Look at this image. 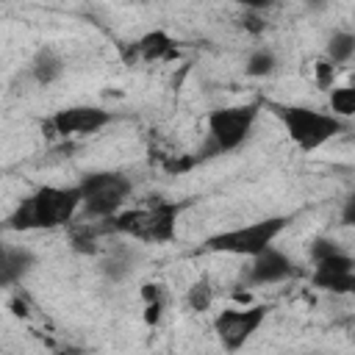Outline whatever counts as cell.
I'll return each instance as SVG.
<instances>
[{"label": "cell", "mask_w": 355, "mask_h": 355, "mask_svg": "<svg viewBox=\"0 0 355 355\" xmlns=\"http://www.w3.org/2000/svg\"><path fill=\"white\" fill-rule=\"evenodd\" d=\"M80 208L78 186H39L33 194L17 202L6 225L11 230H55L67 227Z\"/></svg>", "instance_id": "obj_1"}, {"label": "cell", "mask_w": 355, "mask_h": 355, "mask_svg": "<svg viewBox=\"0 0 355 355\" xmlns=\"http://www.w3.org/2000/svg\"><path fill=\"white\" fill-rule=\"evenodd\" d=\"M178 216H180V205L178 202H150L144 208H128V211H116L108 222V230L130 236L136 241H147V244H169L178 233Z\"/></svg>", "instance_id": "obj_2"}, {"label": "cell", "mask_w": 355, "mask_h": 355, "mask_svg": "<svg viewBox=\"0 0 355 355\" xmlns=\"http://www.w3.org/2000/svg\"><path fill=\"white\" fill-rule=\"evenodd\" d=\"M78 191H80V208H83L86 219L105 222L125 205V200L133 191V183L122 172L100 169V172L83 175L78 183Z\"/></svg>", "instance_id": "obj_3"}, {"label": "cell", "mask_w": 355, "mask_h": 355, "mask_svg": "<svg viewBox=\"0 0 355 355\" xmlns=\"http://www.w3.org/2000/svg\"><path fill=\"white\" fill-rule=\"evenodd\" d=\"M277 116L288 133V139L302 150H319L324 141L338 136L344 130V119L327 111H316L308 105H277Z\"/></svg>", "instance_id": "obj_4"}, {"label": "cell", "mask_w": 355, "mask_h": 355, "mask_svg": "<svg viewBox=\"0 0 355 355\" xmlns=\"http://www.w3.org/2000/svg\"><path fill=\"white\" fill-rule=\"evenodd\" d=\"M258 103H241V105H225L211 111L208 116V139H205V155H222L233 153L247 141L252 133V125L258 119Z\"/></svg>", "instance_id": "obj_5"}, {"label": "cell", "mask_w": 355, "mask_h": 355, "mask_svg": "<svg viewBox=\"0 0 355 355\" xmlns=\"http://www.w3.org/2000/svg\"><path fill=\"white\" fill-rule=\"evenodd\" d=\"M288 225L286 216H266L250 225H239L222 233H214L205 239V247L211 252H227V255H258L261 250H266L269 244H275V239L283 233V227Z\"/></svg>", "instance_id": "obj_6"}, {"label": "cell", "mask_w": 355, "mask_h": 355, "mask_svg": "<svg viewBox=\"0 0 355 355\" xmlns=\"http://www.w3.org/2000/svg\"><path fill=\"white\" fill-rule=\"evenodd\" d=\"M311 258H313V272H311V283L322 291H333V294H352L355 291V261L349 252H344L338 244L319 239L311 247Z\"/></svg>", "instance_id": "obj_7"}, {"label": "cell", "mask_w": 355, "mask_h": 355, "mask_svg": "<svg viewBox=\"0 0 355 355\" xmlns=\"http://www.w3.org/2000/svg\"><path fill=\"white\" fill-rule=\"evenodd\" d=\"M269 308L266 305H250V308H225L222 313H216L214 319V333L219 338V344L227 352L241 349L266 322Z\"/></svg>", "instance_id": "obj_8"}, {"label": "cell", "mask_w": 355, "mask_h": 355, "mask_svg": "<svg viewBox=\"0 0 355 355\" xmlns=\"http://www.w3.org/2000/svg\"><path fill=\"white\" fill-rule=\"evenodd\" d=\"M111 122V111L100 105H67L53 114L50 128L55 136H89Z\"/></svg>", "instance_id": "obj_9"}, {"label": "cell", "mask_w": 355, "mask_h": 355, "mask_svg": "<svg viewBox=\"0 0 355 355\" xmlns=\"http://www.w3.org/2000/svg\"><path fill=\"white\" fill-rule=\"evenodd\" d=\"M297 272L294 261L277 250L275 244H269L266 250H261L258 255H252V266H250V283L252 286H272V283H283Z\"/></svg>", "instance_id": "obj_10"}, {"label": "cell", "mask_w": 355, "mask_h": 355, "mask_svg": "<svg viewBox=\"0 0 355 355\" xmlns=\"http://www.w3.org/2000/svg\"><path fill=\"white\" fill-rule=\"evenodd\" d=\"M33 263H36V255L28 247L0 241V288L19 283L33 269Z\"/></svg>", "instance_id": "obj_11"}, {"label": "cell", "mask_w": 355, "mask_h": 355, "mask_svg": "<svg viewBox=\"0 0 355 355\" xmlns=\"http://www.w3.org/2000/svg\"><path fill=\"white\" fill-rule=\"evenodd\" d=\"M31 78L39 83V86H53L61 75H64V69H67V64H64V58H61V53L55 50V47H42L33 58H31Z\"/></svg>", "instance_id": "obj_12"}, {"label": "cell", "mask_w": 355, "mask_h": 355, "mask_svg": "<svg viewBox=\"0 0 355 355\" xmlns=\"http://www.w3.org/2000/svg\"><path fill=\"white\" fill-rule=\"evenodd\" d=\"M136 53L141 55V61H164L175 55V42L164 31H150L136 42Z\"/></svg>", "instance_id": "obj_13"}, {"label": "cell", "mask_w": 355, "mask_h": 355, "mask_svg": "<svg viewBox=\"0 0 355 355\" xmlns=\"http://www.w3.org/2000/svg\"><path fill=\"white\" fill-rule=\"evenodd\" d=\"M355 53V36L349 31H336L327 42V61L336 67V64H347Z\"/></svg>", "instance_id": "obj_14"}, {"label": "cell", "mask_w": 355, "mask_h": 355, "mask_svg": "<svg viewBox=\"0 0 355 355\" xmlns=\"http://www.w3.org/2000/svg\"><path fill=\"white\" fill-rule=\"evenodd\" d=\"M275 67H277L275 53L266 50V47H258V50H252V53L247 55V67H244V72H247L250 78H266V75L275 72Z\"/></svg>", "instance_id": "obj_15"}, {"label": "cell", "mask_w": 355, "mask_h": 355, "mask_svg": "<svg viewBox=\"0 0 355 355\" xmlns=\"http://www.w3.org/2000/svg\"><path fill=\"white\" fill-rule=\"evenodd\" d=\"M186 302H189V308L197 311V313L208 311V308L214 305V286H211L205 277L194 280V283L189 286V291H186Z\"/></svg>", "instance_id": "obj_16"}, {"label": "cell", "mask_w": 355, "mask_h": 355, "mask_svg": "<svg viewBox=\"0 0 355 355\" xmlns=\"http://www.w3.org/2000/svg\"><path fill=\"white\" fill-rule=\"evenodd\" d=\"M330 111L338 119H349L355 114V89L352 86H338L330 89Z\"/></svg>", "instance_id": "obj_17"}, {"label": "cell", "mask_w": 355, "mask_h": 355, "mask_svg": "<svg viewBox=\"0 0 355 355\" xmlns=\"http://www.w3.org/2000/svg\"><path fill=\"white\" fill-rule=\"evenodd\" d=\"M333 72H336V67H333L330 61H319V64H316V75H319V86H322V89L333 86Z\"/></svg>", "instance_id": "obj_18"}, {"label": "cell", "mask_w": 355, "mask_h": 355, "mask_svg": "<svg viewBox=\"0 0 355 355\" xmlns=\"http://www.w3.org/2000/svg\"><path fill=\"white\" fill-rule=\"evenodd\" d=\"M233 3H239V6H244V8H250V11H261V8L272 6L269 0H233Z\"/></svg>", "instance_id": "obj_19"}, {"label": "cell", "mask_w": 355, "mask_h": 355, "mask_svg": "<svg viewBox=\"0 0 355 355\" xmlns=\"http://www.w3.org/2000/svg\"><path fill=\"white\" fill-rule=\"evenodd\" d=\"M305 3H308L311 8H324V6H327V0H305Z\"/></svg>", "instance_id": "obj_20"}, {"label": "cell", "mask_w": 355, "mask_h": 355, "mask_svg": "<svg viewBox=\"0 0 355 355\" xmlns=\"http://www.w3.org/2000/svg\"><path fill=\"white\" fill-rule=\"evenodd\" d=\"M269 3H275V0H269Z\"/></svg>", "instance_id": "obj_21"}]
</instances>
